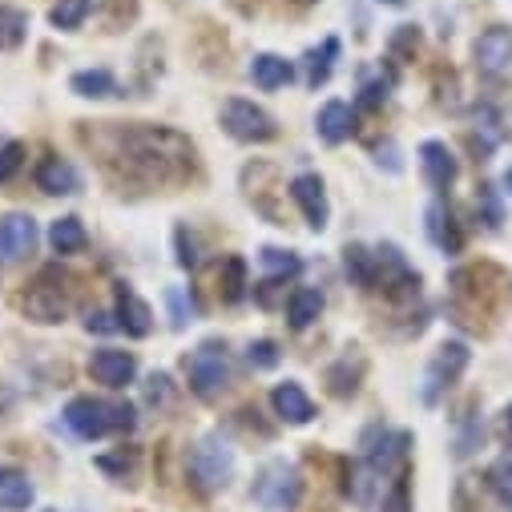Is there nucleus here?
<instances>
[{
	"label": "nucleus",
	"mask_w": 512,
	"mask_h": 512,
	"mask_svg": "<svg viewBox=\"0 0 512 512\" xmlns=\"http://www.w3.org/2000/svg\"><path fill=\"white\" fill-rule=\"evenodd\" d=\"M190 476H194V484H198L202 492L226 488L230 476H234V452H230V444L218 440V436H206V440L190 452Z\"/></svg>",
	"instance_id": "obj_5"
},
{
	"label": "nucleus",
	"mask_w": 512,
	"mask_h": 512,
	"mask_svg": "<svg viewBox=\"0 0 512 512\" xmlns=\"http://www.w3.org/2000/svg\"><path fill=\"white\" fill-rule=\"evenodd\" d=\"M25 33H29V17L21 9H9L0 5V49H21L25 45Z\"/></svg>",
	"instance_id": "obj_25"
},
{
	"label": "nucleus",
	"mask_w": 512,
	"mask_h": 512,
	"mask_svg": "<svg viewBox=\"0 0 512 512\" xmlns=\"http://www.w3.org/2000/svg\"><path fill=\"white\" fill-rule=\"evenodd\" d=\"M335 57H339V41H335V37H327L323 49H311V53H307V85H311V89H319V85L331 77Z\"/></svg>",
	"instance_id": "obj_24"
},
{
	"label": "nucleus",
	"mask_w": 512,
	"mask_h": 512,
	"mask_svg": "<svg viewBox=\"0 0 512 512\" xmlns=\"http://www.w3.org/2000/svg\"><path fill=\"white\" fill-rule=\"evenodd\" d=\"M21 166H25V146L21 142H5V146H0V182H9Z\"/></svg>",
	"instance_id": "obj_30"
},
{
	"label": "nucleus",
	"mask_w": 512,
	"mask_h": 512,
	"mask_svg": "<svg viewBox=\"0 0 512 512\" xmlns=\"http://www.w3.org/2000/svg\"><path fill=\"white\" fill-rule=\"evenodd\" d=\"M89 375L97 379V383H105V388H125V383H134V375H138V359H134V351H117V347H101V351H93V359H89Z\"/></svg>",
	"instance_id": "obj_10"
},
{
	"label": "nucleus",
	"mask_w": 512,
	"mask_h": 512,
	"mask_svg": "<svg viewBox=\"0 0 512 512\" xmlns=\"http://www.w3.org/2000/svg\"><path fill=\"white\" fill-rule=\"evenodd\" d=\"M89 9H93L89 0H61V5L49 13V21H53L57 29H77V25L89 17Z\"/></svg>",
	"instance_id": "obj_28"
},
{
	"label": "nucleus",
	"mask_w": 512,
	"mask_h": 512,
	"mask_svg": "<svg viewBox=\"0 0 512 512\" xmlns=\"http://www.w3.org/2000/svg\"><path fill=\"white\" fill-rule=\"evenodd\" d=\"M69 85H73L77 97H117V93H121L109 69H85V73H73Z\"/></svg>",
	"instance_id": "obj_20"
},
{
	"label": "nucleus",
	"mask_w": 512,
	"mask_h": 512,
	"mask_svg": "<svg viewBox=\"0 0 512 512\" xmlns=\"http://www.w3.org/2000/svg\"><path fill=\"white\" fill-rule=\"evenodd\" d=\"M121 154L146 182H182L194 170V146L166 125H134L121 134Z\"/></svg>",
	"instance_id": "obj_1"
},
{
	"label": "nucleus",
	"mask_w": 512,
	"mask_h": 512,
	"mask_svg": "<svg viewBox=\"0 0 512 512\" xmlns=\"http://www.w3.org/2000/svg\"><path fill=\"white\" fill-rule=\"evenodd\" d=\"M170 307H174V327L182 331L186 319H190V311H186V303H182V291H170Z\"/></svg>",
	"instance_id": "obj_34"
},
{
	"label": "nucleus",
	"mask_w": 512,
	"mask_h": 512,
	"mask_svg": "<svg viewBox=\"0 0 512 512\" xmlns=\"http://www.w3.org/2000/svg\"><path fill=\"white\" fill-rule=\"evenodd\" d=\"M504 186H508V194H512V170H508V174H504Z\"/></svg>",
	"instance_id": "obj_37"
},
{
	"label": "nucleus",
	"mask_w": 512,
	"mask_h": 512,
	"mask_svg": "<svg viewBox=\"0 0 512 512\" xmlns=\"http://www.w3.org/2000/svg\"><path fill=\"white\" fill-rule=\"evenodd\" d=\"M117 331L134 335V339L150 335V307L138 299L134 287H125V283L117 287Z\"/></svg>",
	"instance_id": "obj_15"
},
{
	"label": "nucleus",
	"mask_w": 512,
	"mask_h": 512,
	"mask_svg": "<svg viewBox=\"0 0 512 512\" xmlns=\"http://www.w3.org/2000/svg\"><path fill=\"white\" fill-rule=\"evenodd\" d=\"M319 311H323V295H319V291H311V287L295 291V295H291V303H287V319H291V327H295V331L311 327V323L319 319Z\"/></svg>",
	"instance_id": "obj_22"
},
{
	"label": "nucleus",
	"mask_w": 512,
	"mask_h": 512,
	"mask_svg": "<svg viewBox=\"0 0 512 512\" xmlns=\"http://www.w3.org/2000/svg\"><path fill=\"white\" fill-rule=\"evenodd\" d=\"M186 375H190V388L202 400H218L230 383V359L226 347L218 339H206L190 359H186Z\"/></svg>",
	"instance_id": "obj_3"
},
{
	"label": "nucleus",
	"mask_w": 512,
	"mask_h": 512,
	"mask_svg": "<svg viewBox=\"0 0 512 512\" xmlns=\"http://www.w3.org/2000/svg\"><path fill=\"white\" fill-rule=\"evenodd\" d=\"M65 424L81 436V440H101L105 432L113 428H134V408L130 404H105V400H93V396H77L69 400L65 408Z\"/></svg>",
	"instance_id": "obj_2"
},
{
	"label": "nucleus",
	"mask_w": 512,
	"mask_h": 512,
	"mask_svg": "<svg viewBox=\"0 0 512 512\" xmlns=\"http://www.w3.org/2000/svg\"><path fill=\"white\" fill-rule=\"evenodd\" d=\"M146 400H150V404H166V400H170V375H150Z\"/></svg>",
	"instance_id": "obj_33"
},
{
	"label": "nucleus",
	"mask_w": 512,
	"mask_h": 512,
	"mask_svg": "<svg viewBox=\"0 0 512 512\" xmlns=\"http://www.w3.org/2000/svg\"><path fill=\"white\" fill-rule=\"evenodd\" d=\"M319 138L327 142V146H339V142H347L351 138V130H355V109L347 105V101H327L323 109H319Z\"/></svg>",
	"instance_id": "obj_16"
},
{
	"label": "nucleus",
	"mask_w": 512,
	"mask_h": 512,
	"mask_svg": "<svg viewBox=\"0 0 512 512\" xmlns=\"http://www.w3.org/2000/svg\"><path fill=\"white\" fill-rule=\"evenodd\" d=\"M250 77H254V85H259V89H283V85H291L295 65L275 57V53H259L250 61Z\"/></svg>",
	"instance_id": "obj_19"
},
{
	"label": "nucleus",
	"mask_w": 512,
	"mask_h": 512,
	"mask_svg": "<svg viewBox=\"0 0 512 512\" xmlns=\"http://www.w3.org/2000/svg\"><path fill=\"white\" fill-rule=\"evenodd\" d=\"M37 250V222L29 214H5L0 218V267H13Z\"/></svg>",
	"instance_id": "obj_9"
},
{
	"label": "nucleus",
	"mask_w": 512,
	"mask_h": 512,
	"mask_svg": "<svg viewBox=\"0 0 512 512\" xmlns=\"http://www.w3.org/2000/svg\"><path fill=\"white\" fill-rule=\"evenodd\" d=\"M271 408L287 424H311L315 420V404L307 400V392L299 388V383H279V388L271 392Z\"/></svg>",
	"instance_id": "obj_14"
},
{
	"label": "nucleus",
	"mask_w": 512,
	"mask_h": 512,
	"mask_svg": "<svg viewBox=\"0 0 512 512\" xmlns=\"http://www.w3.org/2000/svg\"><path fill=\"white\" fill-rule=\"evenodd\" d=\"M420 162H424V178H428V186H432L436 194L452 190V182H456L460 166H456V158H452V150H448L444 142H424Z\"/></svg>",
	"instance_id": "obj_13"
},
{
	"label": "nucleus",
	"mask_w": 512,
	"mask_h": 512,
	"mask_svg": "<svg viewBox=\"0 0 512 512\" xmlns=\"http://www.w3.org/2000/svg\"><path fill=\"white\" fill-rule=\"evenodd\" d=\"M383 101H388V81H371V85H363V97L355 101V109H375Z\"/></svg>",
	"instance_id": "obj_32"
},
{
	"label": "nucleus",
	"mask_w": 512,
	"mask_h": 512,
	"mask_svg": "<svg viewBox=\"0 0 512 512\" xmlns=\"http://www.w3.org/2000/svg\"><path fill=\"white\" fill-rule=\"evenodd\" d=\"M246 355H250V363H254V367H275V363H279V347H275L271 339L250 343V351H246Z\"/></svg>",
	"instance_id": "obj_31"
},
{
	"label": "nucleus",
	"mask_w": 512,
	"mask_h": 512,
	"mask_svg": "<svg viewBox=\"0 0 512 512\" xmlns=\"http://www.w3.org/2000/svg\"><path fill=\"white\" fill-rule=\"evenodd\" d=\"M222 125H226V134L238 138V142H271L279 134L275 117L263 105L246 101V97H230L222 105Z\"/></svg>",
	"instance_id": "obj_6"
},
{
	"label": "nucleus",
	"mask_w": 512,
	"mask_h": 512,
	"mask_svg": "<svg viewBox=\"0 0 512 512\" xmlns=\"http://www.w3.org/2000/svg\"><path fill=\"white\" fill-rule=\"evenodd\" d=\"M291 198L299 202V210H303V218H307V226L311 230H323L327 226V190H323V178L319 174H299L295 182H291Z\"/></svg>",
	"instance_id": "obj_12"
},
{
	"label": "nucleus",
	"mask_w": 512,
	"mask_h": 512,
	"mask_svg": "<svg viewBox=\"0 0 512 512\" xmlns=\"http://www.w3.org/2000/svg\"><path fill=\"white\" fill-rule=\"evenodd\" d=\"M37 186H41L45 194H77V190H81V174H77V166L65 162V158H45V162L37 166Z\"/></svg>",
	"instance_id": "obj_17"
},
{
	"label": "nucleus",
	"mask_w": 512,
	"mask_h": 512,
	"mask_svg": "<svg viewBox=\"0 0 512 512\" xmlns=\"http://www.w3.org/2000/svg\"><path fill=\"white\" fill-rule=\"evenodd\" d=\"M65 279H61V271L57 267H49V271H41V279L33 283V291L25 295V311L37 319V323H57L61 315H65V287H61Z\"/></svg>",
	"instance_id": "obj_8"
},
{
	"label": "nucleus",
	"mask_w": 512,
	"mask_h": 512,
	"mask_svg": "<svg viewBox=\"0 0 512 512\" xmlns=\"http://www.w3.org/2000/svg\"><path fill=\"white\" fill-rule=\"evenodd\" d=\"M299 492H303V476L295 464L287 460H275L259 472V480H254V500H259L267 512H287L299 504Z\"/></svg>",
	"instance_id": "obj_4"
},
{
	"label": "nucleus",
	"mask_w": 512,
	"mask_h": 512,
	"mask_svg": "<svg viewBox=\"0 0 512 512\" xmlns=\"http://www.w3.org/2000/svg\"><path fill=\"white\" fill-rule=\"evenodd\" d=\"M85 242H89V238H85L81 218H57V222L49 226V246H53L57 254H77Z\"/></svg>",
	"instance_id": "obj_21"
},
{
	"label": "nucleus",
	"mask_w": 512,
	"mask_h": 512,
	"mask_svg": "<svg viewBox=\"0 0 512 512\" xmlns=\"http://www.w3.org/2000/svg\"><path fill=\"white\" fill-rule=\"evenodd\" d=\"M464 367H468V347H464V343H444V347L436 351L428 375H424V404H436V400L452 388V383L460 379Z\"/></svg>",
	"instance_id": "obj_7"
},
{
	"label": "nucleus",
	"mask_w": 512,
	"mask_h": 512,
	"mask_svg": "<svg viewBox=\"0 0 512 512\" xmlns=\"http://www.w3.org/2000/svg\"><path fill=\"white\" fill-rule=\"evenodd\" d=\"M500 436H504V444H512V404H508L504 416H500Z\"/></svg>",
	"instance_id": "obj_36"
},
{
	"label": "nucleus",
	"mask_w": 512,
	"mask_h": 512,
	"mask_svg": "<svg viewBox=\"0 0 512 512\" xmlns=\"http://www.w3.org/2000/svg\"><path fill=\"white\" fill-rule=\"evenodd\" d=\"M488 484H492L496 500H500L504 508H512V456H504V460H496V464L488 468Z\"/></svg>",
	"instance_id": "obj_27"
},
{
	"label": "nucleus",
	"mask_w": 512,
	"mask_h": 512,
	"mask_svg": "<svg viewBox=\"0 0 512 512\" xmlns=\"http://www.w3.org/2000/svg\"><path fill=\"white\" fill-rule=\"evenodd\" d=\"M476 65L488 77H504L512 69V29L496 25L476 41Z\"/></svg>",
	"instance_id": "obj_11"
},
{
	"label": "nucleus",
	"mask_w": 512,
	"mask_h": 512,
	"mask_svg": "<svg viewBox=\"0 0 512 512\" xmlns=\"http://www.w3.org/2000/svg\"><path fill=\"white\" fill-rule=\"evenodd\" d=\"M85 327H89V331H117L113 315H105V311H93V315L85 319Z\"/></svg>",
	"instance_id": "obj_35"
},
{
	"label": "nucleus",
	"mask_w": 512,
	"mask_h": 512,
	"mask_svg": "<svg viewBox=\"0 0 512 512\" xmlns=\"http://www.w3.org/2000/svg\"><path fill=\"white\" fill-rule=\"evenodd\" d=\"M259 263H263V271H267V279H271V283H283V279H291V275H299V271H303L299 254L279 250V246H267V250L259 254Z\"/></svg>",
	"instance_id": "obj_23"
},
{
	"label": "nucleus",
	"mask_w": 512,
	"mask_h": 512,
	"mask_svg": "<svg viewBox=\"0 0 512 512\" xmlns=\"http://www.w3.org/2000/svg\"><path fill=\"white\" fill-rule=\"evenodd\" d=\"M383 512H412V496H408V472H400L392 480V492L383 496Z\"/></svg>",
	"instance_id": "obj_29"
},
{
	"label": "nucleus",
	"mask_w": 512,
	"mask_h": 512,
	"mask_svg": "<svg viewBox=\"0 0 512 512\" xmlns=\"http://www.w3.org/2000/svg\"><path fill=\"white\" fill-rule=\"evenodd\" d=\"M218 283H222V299H226V303H238V299L246 295V263L238 259V254H230V259L222 263Z\"/></svg>",
	"instance_id": "obj_26"
},
{
	"label": "nucleus",
	"mask_w": 512,
	"mask_h": 512,
	"mask_svg": "<svg viewBox=\"0 0 512 512\" xmlns=\"http://www.w3.org/2000/svg\"><path fill=\"white\" fill-rule=\"evenodd\" d=\"M33 480L21 468H0V508L5 512H25L33 504Z\"/></svg>",
	"instance_id": "obj_18"
},
{
	"label": "nucleus",
	"mask_w": 512,
	"mask_h": 512,
	"mask_svg": "<svg viewBox=\"0 0 512 512\" xmlns=\"http://www.w3.org/2000/svg\"><path fill=\"white\" fill-rule=\"evenodd\" d=\"M383 5H404V0H383Z\"/></svg>",
	"instance_id": "obj_38"
}]
</instances>
